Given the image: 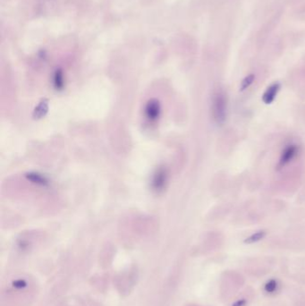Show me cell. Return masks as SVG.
<instances>
[{"instance_id": "4", "label": "cell", "mask_w": 305, "mask_h": 306, "mask_svg": "<svg viewBox=\"0 0 305 306\" xmlns=\"http://www.w3.org/2000/svg\"><path fill=\"white\" fill-rule=\"evenodd\" d=\"M160 103L157 100H149L148 104L146 105V118H148L149 121H155L160 117Z\"/></svg>"}, {"instance_id": "9", "label": "cell", "mask_w": 305, "mask_h": 306, "mask_svg": "<svg viewBox=\"0 0 305 306\" xmlns=\"http://www.w3.org/2000/svg\"><path fill=\"white\" fill-rule=\"evenodd\" d=\"M54 84L55 86L60 89L64 85V75H63V72L61 70H57L56 73L54 74Z\"/></svg>"}, {"instance_id": "11", "label": "cell", "mask_w": 305, "mask_h": 306, "mask_svg": "<svg viewBox=\"0 0 305 306\" xmlns=\"http://www.w3.org/2000/svg\"><path fill=\"white\" fill-rule=\"evenodd\" d=\"M245 301L241 300V301H239V302H237V303H235L234 306H244L245 305Z\"/></svg>"}, {"instance_id": "2", "label": "cell", "mask_w": 305, "mask_h": 306, "mask_svg": "<svg viewBox=\"0 0 305 306\" xmlns=\"http://www.w3.org/2000/svg\"><path fill=\"white\" fill-rule=\"evenodd\" d=\"M227 95L221 91L216 92L214 93L211 101V114L214 121L219 125H222L227 118Z\"/></svg>"}, {"instance_id": "1", "label": "cell", "mask_w": 305, "mask_h": 306, "mask_svg": "<svg viewBox=\"0 0 305 306\" xmlns=\"http://www.w3.org/2000/svg\"><path fill=\"white\" fill-rule=\"evenodd\" d=\"M36 286L29 277L12 279L2 291V304L7 306H27L34 298Z\"/></svg>"}, {"instance_id": "5", "label": "cell", "mask_w": 305, "mask_h": 306, "mask_svg": "<svg viewBox=\"0 0 305 306\" xmlns=\"http://www.w3.org/2000/svg\"><path fill=\"white\" fill-rule=\"evenodd\" d=\"M279 90H280V83H278V82H274L271 85L269 86L265 91V93H263V102L267 105L272 103L276 99Z\"/></svg>"}, {"instance_id": "7", "label": "cell", "mask_w": 305, "mask_h": 306, "mask_svg": "<svg viewBox=\"0 0 305 306\" xmlns=\"http://www.w3.org/2000/svg\"><path fill=\"white\" fill-rule=\"evenodd\" d=\"M265 236H266V232L264 230L256 232L255 234H252V235L249 236L248 238L245 239V243H246V244H253V243L259 242Z\"/></svg>"}, {"instance_id": "10", "label": "cell", "mask_w": 305, "mask_h": 306, "mask_svg": "<svg viewBox=\"0 0 305 306\" xmlns=\"http://www.w3.org/2000/svg\"><path fill=\"white\" fill-rule=\"evenodd\" d=\"M277 281H276V280H273V279L268 282V283L266 284V286H265V289H266L267 292L270 293V294L275 292V291H276V289H277Z\"/></svg>"}, {"instance_id": "8", "label": "cell", "mask_w": 305, "mask_h": 306, "mask_svg": "<svg viewBox=\"0 0 305 306\" xmlns=\"http://www.w3.org/2000/svg\"><path fill=\"white\" fill-rule=\"evenodd\" d=\"M255 80V75L253 74L247 75L245 79L242 81L241 85H240V91L241 92H245L246 90L248 89L250 86L252 85L253 82Z\"/></svg>"}, {"instance_id": "3", "label": "cell", "mask_w": 305, "mask_h": 306, "mask_svg": "<svg viewBox=\"0 0 305 306\" xmlns=\"http://www.w3.org/2000/svg\"><path fill=\"white\" fill-rule=\"evenodd\" d=\"M298 146L295 145V144H291V145L286 147L281 153L279 161L277 164V167L282 168L285 166H287L288 164L290 163L292 160H294L296 155L298 154Z\"/></svg>"}, {"instance_id": "6", "label": "cell", "mask_w": 305, "mask_h": 306, "mask_svg": "<svg viewBox=\"0 0 305 306\" xmlns=\"http://www.w3.org/2000/svg\"><path fill=\"white\" fill-rule=\"evenodd\" d=\"M166 182H167V173L164 169L160 168V169L157 171L156 174L153 178V188L155 190H161L165 186Z\"/></svg>"}]
</instances>
